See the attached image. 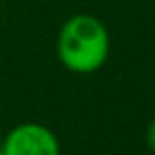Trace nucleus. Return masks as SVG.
Here are the masks:
<instances>
[{
  "label": "nucleus",
  "instance_id": "nucleus-1",
  "mask_svg": "<svg viewBox=\"0 0 155 155\" xmlns=\"http://www.w3.org/2000/svg\"><path fill=\"white\" fill-rule=\"evenodd\" d=\"M55 53L66 70L74 74H94L110 55L108 28L96 15H70L58 32Z\"/></svg>",
  "mask_w": 155,
  "mask_h": 155
},
{
  "label": "nucleus",
  "instance_id": "nucleus-2",
  "mask_svg": "<svg viewBox=\"0 0 155 155\" xmlns=\"http://www.w3.org/2000/svg\"><path fill=\"white\" fill-rule=\"evenodd\" d=\"M2 144L5 155H60V138L55 132L36 121H24L9 130Z\"/></svg>",
  "mask_w": 155,
  "mask_h": 155
},
{
  "label": "nucleus",
  "instance_id": "nucleus-3",
  "mask_svg": "<svg viewBox=\"0 0 155 155\" xmlns=\"http://www.w3.org/2000/svg\"><path fill=\"white\" fill-rule=\"evenodd\" d=\"M147 147L155 153V117L151 119V123L147 127Z\"/></svg>",
  "mask_w": 155,
  "mask_h": 155
},
{
  "label": "nucleus",
  "instance_id": "nucleus-4",
  "mask_svg": "<svg viewBox=\"0 0 155 155\" xmlns=\"http://www.w3.org/2000/svg\"><path fill=\"white\" fill-rule=\"evenodd\" d=\"M0 155H5V151H2V144H0Z\"/></svg>",
  "mask_w": 155,
  "mask_h": 155
}]
</instances>
